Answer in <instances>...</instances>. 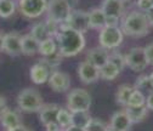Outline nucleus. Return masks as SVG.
<instances>
[{"mask_svg":"<svg viewBox=\"0 0 153 131\" xmlns=\"http://www.w3.org/2000/svg\"><path fill=\"white\" fill-rule=\"evenodd\" d=\"M101 9L106 17L120 18L124 13V0H103Z\"/></svg>","mask_w":153,"mask_h":131,"instance_id":"16","label":"nucleus"},{"mask_svg":"<svg viewBox=\"0 0 153 131\" xmlns=\"http://www.w3.org/2000/svg\"><path fill=\"white\" fill-rule=\"evenodd\" d=\"M125 61L126 66L134 72H142L149 64L145 53V49L142 47H132L125 55Z\"/></svg>","mask_w":153,"mask_h":131,"instance_id":"8","label":"nucleus"},{"mask_svg":"<svg viewBox=\"0 0 153 131\" xmlns=\"http://www.w3.org/2000/svg\"><path fill=\"white\" fill-rule=\"evenodd\" d=\"M91 106V97L84 89H74L67 96V108L71 112H88Z\"/></svg>","mask_w":153,"mask_h":131,"instance_id":"4","label":"nucleus"},{"mask_svg":"<svg viewBox=\"0 0 153 131\" xmlns=\"http://www.w3.org/2000/svg\"><path fill=\"white\" fill-rule=\"evenodd\" d=\"M21 39H22V35H20L17 32H10L5 34L4 51L12 56L22 53L21 52Z\"/></svg>","mask_w":153,"mask_h":131,"instance_id":"13","label":"nucleus"},{"mask_svg":"<svg viewBox=\"0 0 153 131\" xmlns=\"http://www.w3.org/2000/svg\"><path fill=\"white\" fill-rule=\"evenodd\" d=\"M134 89H135V87H132V86H130V85H126V84L120 85V86L118 87V90H117V92H116V100H117V102H118L120 106H124V107L128 106L129 98H130V96H131Z\"/></svg>","mask_w":153,"mask_h":131,"instance_id":"23","label":"nucleus"},{"mask_svg":"<svg viewBox=\"0 0 153 131\" xmlns=\"http://www.w3.org/2000/svg\"><path fill=\"white\" fill-rule=\"evenodd\" d=\"M148 77H149V83H151V86H152V89H153V72L149 74Z\"/></svg>","mask_w":153,"mask_h":131,"instance_id":"44","label":"nucleus"},{"mask_svg":"<svg viewBox=\"0 0 153 131\" xmlns=\"http://www.w3.org/2000/svg\"><path fill=\"white\" fill-rule=\"evenodd\" d=\"M120 29L124 35L132 38H140L146 35L149 30V23L145 12L131 11L128 13L120 22Z\"/></svg>","mask_w":153,"mask_h":131,"instance_id":"2","label":"nucleus"},{"mask_svg":"<svg viewBox=\"0 0 153 131\" xmlns=\"http://www.w3.org/2000/svg\"><path fill=\"white\" fill-rule=\"evenodd\" d=\"M46 12L49 20L60 24L67 21L72 10L68 0H49Z\"/></svg>","mask_w":153,"mask_h":131,"instance_id":"5","label":"nucleus"},{"mask_svg":"<svg viewBox=\"0 0 153 131\" xmlns=\"http://www.w3.org/2000/svg\"><path fill=\"white\" fill-rule=\"evenodd\" d=\"M152 4H153V0H152Z\"/></svg>","mask_w":153,"mask_h":131,"instance_id":"46","label":"nucleus"},{"mask_svg":"<svg viewBox=\"0 0 153 131\" xmlns=\"http://www.w3.org/2000/svg\"><path fill=\"white\" fill-rule=\"evenodd\" d=\"M109 61H111L112 63L116 64V66L120 69V72H123V69H124V68H125V66H126L125 56H124V55H122L120 52H114V53L109 55Z\"/></svg>","mask_w":153,"mask_h":131,"instance_id":"32","label":"nucleus"},{"mask_svg":"<svg viewBox=\"0 0 153 131\" xmlns=\"http://www.w3.org/2000/svg\"><path fill=\"white\" fill-rule=\"evenodd\" d=\"M145 53H146V56H147L148 63H149V64H153V43L148 44V45L145 47Z\"/></svg>","mask_w":153,"mask_h":131,"instance_id":"35","label":"nucleus"},{"mask_svg":"<svg viewBox=\"0 0 153 131\" xmlns=\"http://www.w3.org/2000/svg\"><path fill=\"white\" fill-rule=\"evenodd\" d=\"M109 60V52L105 47H95L88 51L86 53V61L94 64L95 67H97L101 69Z\"/></svg>","mask_w":153,"mask_h":131,"instance_id":"12","label":"nucleus"},{"mask_svg":"<svg viewBox=\"0 0 153 131\" xmlns=\"http://www.w3.org/2000/svg\"><path fill=\"white\" fill-rule=\"evenodd\" d=\"M57 51L62 57H73L83 51L85 46L84 34L60 24V32L56 36Z\"/></svg>","mask_w":153,"mask_h":131,"instance_id":"1","label":"nucleus"},{"mask_svg":"<svg viewBox=\"0 0 153 131\" xmlns=\"http://www.w3.org/2000/svg\"><path fill=\"white\" fill-rule=\"evenodd\" d=\"M46 7L48 0H20L18 1V9L27 18L40 17L44 12H46Z\"/></svg>","mask_w":153,"mask_h":131,"instance_id":"7","label":"nucleus"},{"mask_svg":"<svg viewBox=\"0 0 153 131\" xmlns=\"http://www.w3.org/2000/svg\"><path fill=\"white\" fill-rule=\"evenodd\" d=\"M7 131H33V130L32 129H28V127H26L23 125H18V126H16V127H13L11 130H7Z\"/></svg>","mask_w":153,"mask_h":131,"instance_id":"41","label":"nucleus"},{"mask_svg":"<svg viewBox=\"0 0 153 131\" xmlns=\"http://www.w3.org/2000/svg\"><path fill=\"white\" fill-rule=\"evenodd\" d=\"M61 107L50 103V104H44L42 109L39 110V119L44 125H48L50 123L57 121V114H59Z\"/></svg>","mask_w":153,"mask_h":131,"instance_id":"17","label":"nucleus"},{"mask_svg":"<svg viewBox=\"0 0 153 131\" xmlns=\"http://www.w3.org/2000/svg\"><path fill=\"white\" fill-rule=\"evenodd\" d=\"M109 126L116 131H129L132 126V123L125 110H118L112 115Z\"/></svg>","mask_w":153,"mask_h":131,"instance_id":"14","label":"nucleus"},{"mask_svg":"<svg viewBox=\"0 0 153 131\" xmlns=\"http://www.w3.org/2000/svg\"><path fill=\"white\" fill-rule=\"evenodd\" d=\"M17 104L23 112H39L44 106V102L39 91L32 87H27L18 93Z\"/></svg>","mask_w":153,"mask_h":131,"instance_id":"3","label":"nucleus"},{"mask_svg":"<svg viewBox=\"0 0 153 131\" xmlns=\"http://www.w3.org/2000/svg\"><path fill=\"white\" fill-rule=\"evenodd\" d=\"M30 35L33 36L34 39H36L38 41H43L48 38H50L49 35V32H48V28L45 26V23L43 22H39V23H35L30 30Z\"/></svg>","mask_w":153,"mask_h":131,"instance_id":"26","label":"nucleus"},{"mask_svg":"<svg viewBox=\"0 0 153 131\" xmlns=\"http://www.w3.org/2000/svg\"><path fill=\"white\" fill-rule=\"evenodd\" d=\"M106 131H116V130H113V129H112V127H111V126H108V127H107V130H106Z\"/></svg>","mask_w":153,"mask_h":131,"instance_id":"45","label":"nucleus"},{"mask_svg":"<svg viewBox=\"0 0 153 131\" xmlns=\"http://www.w3.org/2000/svg\"><path fill=\"white\" fill-rule=\"evenodd\" d=\"M61 58H62V56L59 53V52H56L53 55H50V56H44V57L40 60V62L48 67V69L52 73L55 70H59L57 68H59L60 63H61Z\"/></svg>","mask_w":153,"mask_h":131,"instance_id":"25","label":"nucleus"},{"mask_svg":"<svg viewBox=\"0 0 153 131\" xmlns=\"http://www.w3.org/2000/svg\"><path fill=\"white\" fill-rule=\"evenodd\" d=\"M50 74H51V72L40 61L36 62L35 64H33L30 70H29V75H30L32 81L34 84H39V85L48 83V80L50 78Z\"/></svg>","mask_w":153,"mask_h":131,"instance_id":"15","label":"nucleus"},{"mask_svg":"<svg viewBox=\"0 0 153 131\" xmlns=\"http://www.w3.org/2000/svg\"><path fill=\"white\" fill-rule=\"evenodd\" d=\"M4 39H5V34L0 32V51H4Z\"/></svg>","mask_w":153,"mask_h":131,"instance_id":"43","label":"nucleus"},{"mask_svg":"<svg viewBox=\"0 0 153 131\" xmlns=\"http://www.w3.org/2000/svg\"><path fill=\"white\" fill-rule=\"evenodd\" d=\"M50 87L56 92H66L71 86L69 75L63 72L55 70L50 74V78L48 80Z\"/></svg>","mask_w":153,"mask_h":131,"instance_id":"11","label":"nucleus"},{"mask_svg":"<svg viewBox=\"0 0 153 131\" xmlns=\"http://www.w3.org/2000/svg\"><path fill=\"white\" fill-rule=\"evenodd\" d=\"M89 23L90 28L94 29H102L106 26V15L102 9H92L89 12Z\"/></svg>","mask_w":153,"mask_h":131,"instance_id":"19","label":"nucleus"},{"mask_svg":"<svg viewBox=\"0 0 153 131\" xmlns=\"http://www.w3.org/2000/svg\"><path fill=\"white\" fill-rule=\"evenodd\" d=\"M78 75L83 83L91 84L100 78V69L85 60L78 66Z\"/></svg>","mask_w":153,"mask_h":131,"instance_id":"10","label":"nucleus"},{"mask_svg":"<svg viewBox=\"0 0 153 131\" xmlns=\"http://www.w3.org/2000/svg\"><path fill=\"white\" fill-rule=\"evenodd\" d=\"M135 89L137 90H153L149 83V77L148 75H140L136 81H135Z\"/></svg>","mask_w":153,"mask_h":131,"instance_id":"33","label":"nucleus"},{"mask_svg":"<svg viewBox=\"0 0 153 131\" xmlns=\"http://www.w3.org/2000/svg\"><path fill=\"white\" fill-rule=\"evenodd\" d=\"M16 11V4L13 0H0V17L9 18Z\"/></svg>","mask_w":153,"mask_h":131,"instance_id":"28","label":"nucleus"},{"mask_svg":"<svg viewBox=\"0 0 153 131\" xmlns=\"http://www.w3.org/2000/svg\"><path fill=\"white\" fill-rule=\"evenodd\" d=\"M57 124L60 125L61 129H67L72 125V112L67 108H61L59 114H57Z\"/></svg>","mask_w":153,"mask_h":131,"instance_id":"29","label":"nucleus"},{"mask_svg":"<svg viewBox=\"0 0 153 131\" xmlns=\"http://www.w3.org/2000/svg\"><path fill=\"white\" fill-rule=\"evenodd\" d=\"M125 112L129 115L130 120L132 124H137L141 123L146 117H147V107L146 104L140 106V107H125Z\"/></svg>","mask_w":153,"mask_h":131,"instance_id":"21","label":"nucleus"},{"mask_svg":"<svg viewBox=\"0 0 153 131\" xmlns=\"http://www.w3.org/2000/svg\"><path fill=\"white\" fill-rule=\"evenodd\" d=\"M65 131H85V129H83V127H79V126H76V125H71V126H68L67 129H65Z\"/></svg>","mask_w":153,"mask_h":131,"instance_id":"42","label":"nucleus"},{"mask_svg":"<svg viewBox=\"0 0 153 131\" xmlns=\"http://www.w3.org/2000/svg\"><path fill=\"white\" fill-rule=\"evenodd\" d=\"M137 6L142 11L146 12L147 10H149L153 6V4H152V0H137Z\"/></svg>","mask_w":153,"mask_h":131,"instance_id":"34","label":"nucleus"},{"mask_svg":"<svg viewBox=\"0 0 153 131\" xmlns=\"http://www.w3.org/2000/svg\"><path fill=\"white\" fill-rule=\"evenodd\" d=\"M6 108H7V107H6V101H5V98H4L3 96H0V115L4 113V110H5Z\"/></svg>","mask_w":153,"mask_h":131,"instance_id":"40","label":"nucleus"},{"mask_svg":"<svg viewBox=\"0 0 153 131\" xmlns=\"http://www.w3.org/2000/svg\"><path fill=\"white\" fill-rule=\"evenodd\" d=\"M39 50V41L30 34L23 35L21 39V52L25 55H34Z\"/></svg>","mask_w":153,"mask_h":131,"instance_id":"20","label":"nucleus"},{"mask_svg":"<svg viewBox=\"0 0 153 131\" xmlns=\"http://www.w3.org/2000/svg\"><path fill=\"white\" fill-rule=\"evenodd\" d=\"M42 56H50L57 52V43L53 38H48L39 43V50H38Z\"/></svg>","mask_w":153,"mask_h":131,"instance_id":"24","label":"nucleus"},{"mask_svg":"<svg viewBox=\"0 0 153 131\" xmlns=\"http://www.w3.org/2000/svg\"><path fill=\"white\" fill-rule=\"evenodd\" d=\"M91 120V117L88 112H72V124L79 127L85 129L89 121Z\"/></svg>","mask_w":153,"mask_h":131,"instance_id":"27","label":"nucleus"},{"mask_svg":"<svg viewBox=\"0 0 153 131\" xmlns=\"http://www.w3.org/2000/svg\"><path fill=\"white\" fill-rule=\"evenodd\" d=\"M60 24L84 34L90 28L89 12H84V11H80V10H74V11L71 12L69 17L67 18V21L63 22V23H60Z\"/></svg>","mask_w":153,"mask_h":131,"instance_id":"9","label":"nucleus"},{"mask_svg":"<svg viewBox=\"0 0 153 131\" xmlns=\"http://www.w3.org/2000/svg\"><path fill=\"white\" fill-rule=\"evenodd\" d=\"M120 73H122L120 69L108 60V62L100 69V78H102L105 80H113V79H116Z\"/></svg>","mask_w":153,"mask_h":131,"instance_id":"22","label":"nucleus"},{"mask_svg":"<svg viewBox=\"0 0 153 131\" xmlns=\"http://www.w3.org/2000/svg\"><path fill=\"white\" fill-rule=\"evenodd\" d=\"M45 129H46V131H61V127L59 124H57V121L45 125Z\"/></svg>","mask_w":153,"mask_h":131,"instance_id":"37","label":"nucleus"},{"mask_svg":"<svg viewBox=\"0 0 153 131\" xmlns=\"http://www.w3.org/2000/svg\"><path fill=\"white\" fill-rule=\"evenodd\" d=\"M124 39V34L119 27H108L105 26L100 30L99 41L101 47H105L107 50L118 47Z\"/></svg>","mask_w":153,"mask_h":131,"instance_id":"6","label":"nucleus"},{"mask_svg":"<svg viewBox=\"0 0 153 131\" xmlns=\"http://www.w3.org/2000/svg\"><path fill=\"white\" fill-rule=\"evenodd\" d=\"M145 15H146V17H147V21H148L149 26H153V6H152L149 10H147V11L145 12Z\"/></svg>","mask_w":153,"mask_h":131,"instance_id":"39","label":"nucleus"},{"mask_svg":"<svg viewBox=\"0 0 153 131\" xmlns=\"http://www.w3.org/2000/svg\"><path fill=\"white\" fill-rule=\"evenodd\" d=\"M146 107H147V109H151V110H153V92H151L149 95L146 97Z\"/></svg>","mask_w":153,"mask_h":131,"instance_id":"38","label":"nucleus"},{"mask_svg":"<svg viewBox=\"0 0 153 131\" xmlns=\"http://www.w3.org/2000/svg\"><path fill=\"white\" fill-rule=\"evenodd\" d=\"M145 103H146V98H145V95L142 93V91L134 89L126 107H140V106H143Z\"/></svg>","mask_w":153,"mask_h":131,"instance_id":"30","label":"nucleus"},{"mask_svg":"<svg viewBox=\"0 0 153 131\" xmlns=\"http://www.w3.org/2000/svg\"><path fill=\"white\" fill-rule=\"evenodd\" d=\"M107 125L97 118H91V120L89 121V124L85 127V131H106L107 130Z\"/></svg>","mask_w":153,"mask_h":131,"instance_id":"31","label":"nucleus"},{"mask_svg":"<svg viewBox=\"0 0 153 131\" xmlns=\"http://www.w3.org/2000/svg\"><path fill=\"white\" fill-rule=\"evenodd\" d=\"M0 123H1V125L7 131V130H11L18 125H21V118L16 110L6 108L4 110V113L0 115Z\"/></svg>","mask_w":153,"mask_h":131,"instance_id":"18","label":"nucleus"},{"mask_svg":"<svg viewBox=\"0 0 153 131\" xmlns=\"http://www.w3.org/2000/svg\"><path fill=\"white\" fill-rule=\"evenodd\" d=\"M119 18L118 17H106V26L108 27H118Z\"/></svg>","mask_w":153,"mask_h":131,"instance_id":"36","label":"nucleus"}]
</instances>
